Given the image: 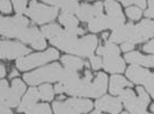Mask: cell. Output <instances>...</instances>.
<instances>
[{"label":"cell","mask_w":154,"mask_h":114,"mask_svg":"<svg viewBox=\"0 0 154 114\" xmlns=\"http://www.w3.org/2000/svg\"><path fill=\"white\" fill-rule=\"evenodd\" d=\"M50 43L59 49L79 56H91L97 47L98 39L96 36L88 35L78 39L75 36L69 35L63 30L59 36L50 40Z\"/></svg>","instance_id":"cell-1"},{"label":"cell","mask_w":154,"mask_h":114,"mask_svg":"<svg viewBox=\"0 0 154 114\" xmlns=\"http://www.w3.org/2000/svg\"><path fill=\"white\" fill-rule=\"evenodd\" d=\"M78 77L79 75L77 74V72L63 69L59 63H52L23 75V79L26 80V83L31 86L39 85L41 83H51V81L62 83L69 79L78 78Z\"/></svg>","instance_id":"cell-2"},{"label":"cell","mask_w":154,"mask_h":114,"mask_svg":"<svg viewBox=\"0 0 154 114\" xmlns=\"http://www.w3.org/2000/svg\"><path fill=\"white\" fill-rule=\"evenodd\" d=\"M91 87V71L85 72L84 78H73L69 80L62 81L54 87L55 93H65L73 96L89 97Z\"/></svg>","instance_id":"cell-3"},{"label":"cell","mask_w":154,"mask_h":114,"mask_svg":"<svg viewBox=\"0 0 154 114\" xmlns=\"http://www.w3.org/2000/svg\"><path fill=\"white\" fill-rule=\"evenodd\" d=\"M29 21L20 15L15 17H1L0 16V34L5 37L19 38L28 28Z\"/></svg>","instance_id":"cell-4"},{"label":"cell","mask_w":154,"mask_h":114,"mask_svg":"<svg viewBox=\"0 0 154 114\" xmlns=\"http://www.w3.org/2000/svg\"><path fill=\"white\" fill-rule=\"evenodd\" d=\"M57 58H59V52L54 49H49L43 53H36L27 57H20L16 61V67L20 71H28Z\"/></svg>","instance_id":"cell-5"},{"label":"cell","mask_w":154,"mask_h":114,"mask_svg":"<svg viewBox=\"0 0 154 114\" xmlns=\"http://www.w3.org/2000/svg\"><path fill=\"white\" fill-rule=\"evenodd\" d=\"M93 103L88 99L70 98L65 103L54 101L52 105L54 114H83L93 109Z\"/></svg>","instance_id":"cell-6"},{"label":"cell","mask_w":154,"mask_h":114,"mask_svg":"<svg viewBox=\"0 0 154 114\" xmlns=\"http://www.w3.org/2000/svg\"><path fill=\"white\" fill-rule=\"evenodd\" d=\"M26 13L34 22L47 23L55 19L57 15V9L54 7H47L36 2L35 0H32Z\"/></svg>","instance_id":"cell-7"},{"label":"cell","mask_w":154,"mask_h":114,"mask_svg":"<svg viewBox=\"0 0 154 114\" xmlns=\"http://www.w3.org/2000/svg\"><path fill=\"white\" fill-rule=\"evenodd\" d=\"M30 53V49L19 42L0 41V57L5 59H14L23 57Z\"/></svg>","instance_id":"cell-8"},{"label":"cell","mask_w":154,"mask_h":114,"mask_svg":"<svg viewBox=\"0 0 154 114\" xmlns=\"http://www.w3.org/2000/svg\"><path fill=\"white\" fill-rule=\"evenodd\" d=\"M104 7L107 13L106 17L109 19V29L117 30L122 27L125 23V17H123L120 5L114 0H106L104 2Z\"/></svg>","instance_id":"cell-9"},{"label":"cell","mask_w":154,"mask_h":114,"mask_svg":"<svg viewBox=\"0 0 154 114\" xmlns=\"http://www.w3.org/2000/svg\"><path fill=\"white\" fill-rule=\"evenodd\" d=\"M120 101L125 104V108L131 112L132 114H145L146 113V108L145 106L139 98L135 95L132 90H123L120 94Z\"/></svg>","instance_id":"cell-10"},{"label":"cell","mask_w":154,"mask_h":114,"mask_svg":"<svg viewBox=\"0 0 154 114\" xmlns=\"http://www.w3.org/2000/svg\"><path fill=\"white\" fill-rule=\"evenodd\" d=\"M26 91V85L18 78L13 79L11 88H9V91L7 93V96L5 101L1 105H5L9 108L17 107L20 101V97Z\"/></svg>","instance_id":"cell-11"},{"label":"cell","mask_w":154,"mask_h":114,"mask_svg":"<svg viewBox=\"0 0 154 114\" xmlns=\"http://www.w3.org/2000/svg\"><path fill=\"white\" fill-rule=\"evenodd\" d=\"M18 39L26 43H29L33 49L43 50L46 48V41L43 33L39 32L38 29H36L35 27L27 28Z\"/></svg>","instance_id":"cell-12"},{"label":"cell","mask_w":154,"mask_h":114,"mask_svg":"<svg viewBox=\"0 0 154 114\" xmlns=\"http://www.w3.org/2000/svg\"><path fill=\"white\" fill-rule=\"evenodd\" d=\"M154 36V21L145 19L135 27L131 41L135 43L143 42Z\"/></svg>","instance_id":"cell-13"},{"label":"cell","mask_w":154,"mask_h":114,"mask_svg":"<svg viewBox=\"0 0 154 114\" xmlns=\"http://www.w3.org/2000/svg\"><path fill=\"white\" fill-rule=\"evenodd\" d=\"M102 11H103V4L101 2H97L94 5L84 3V4L80 5L79 10L75 14L78 15L80 20L84 21V22H91L95 18L102 15Z\"/></svg>","instance_id":"cell-14"},{"label":"cell","mask_w":154,"mask_h":114,"mask_svg":"<svg viewBox=\"0 0 154 114\" xmlns=\"http://www.w3.org/2000/svg\"><path fill=\"white\" fill-rule=\"evenodd\" d=\"M96 108L100 111H106L112 114H118L121 111L120 98H115L112 96H103L98 99L96 103Z\"/></svg>","instance_id":"cell-15"},{"label":"cell","mask_w":154,"mask_h":114,"mask_svg":"<svg viewBox=\"0 0 154 114\" xmlns=\"http://www.w3.org/2000/svg\"><path fill=\"white\" fill-rule=\"evenodd\" d=\"M134 30L135 27L131 23L125 25L120 27L119 29L115 30L113 34L109 37V41L113 43H119V42H125V41H131L132 37H133Z\"/></svg>","instance_id":"cell-16"},{"label":"cell","mask_w":154,"mask_h":114,"mask_svg":"<svg viewBox=\"0 0 154 114\" xmlns=\"http://www.w3.org/2000/svg\"><path fill=\"white\" fill-rule=\"evenodd\" d=\"M103 68L109 73H122L125 71V61L119 55H106L103 60Z\"/></svg>","instance_id":"cell-17"},{"label":"cell","mask_w":154,"mask_h":114,"mask_svg":"<svg viewBox=\"0 0 154 114\" xmlns=\"http://www.w3.org/2000/svg\"><path fill=\"white\" fill-rule=\"evenodd\" d=\"M107 87V76L104 73H98L95 80L91 83V96L89 97H100L106 91Z\"/></svg>","instance_id":"cell-18"},{"label":"cell","mask_w":154,"mask_h":114,"mask_svg":"<svg viewBox=\"0 0 154 114\" xmlns=\"http://www.w3.org/2000/svg\"><path fill=\"white\" fill-rule=\"evenodd\" d=\"M125 60L132 65L154 67V56H145L139 52H130L125 54Z\"/></svg>","instance_id":"cell-19"},{"label":"cell","mask_w":154,"mask_h":114,"mask_svg":"<svg viewBox=\"0 0 154 114\" xmlns=\"http://www.w3.org/2000/svg\"><path fill=\"white\" fill-rule=\"evenodd\" d=\"M150 74L151 73L148 70L141 69V68L136 67V66H132L127 70V76L129 77V79L136 83H143V85Z\"/></svg>","instance_id":"cell-20"},{"label":"cell","mask_w":154,"mask_h":114,"mask_svg":"<svg viewBox=\"0 0 154 114\" xmlns=\"http://www.w3.org/2000/svg\"><path fill=\"white\" fill-rule=\"evenodd\" d=\"M38 99H39L38 90L35 89V88H30L29 91L27 92V94L23 97V101L19 104L17 110H18V112H26L30 107L35 105Z\"/></svg>","instance_id":"cell-21"},{"label":"cell","mask_w":154,"mask_h":114,"mask_svg":"<svg viewBox=\"0 0 154 114\" xmlns=\"http://www.w3.org/2000/svg\"><path fill=\"white\" fill-rule=\"evenodd\" d=\"M133 83H129L125 77L121 75H114L111 78V85H109V91L114 95H118L123 91L125 87H132Z\"/></svg>","instance_id":"cell-22"},{"label":"cell","mask_w":154,"mask_h":114,"mask_svg":"<svg viewBox=\"0 0 154 114\" xmlns=\"http://www.w3.org/2000/svg\"><path fill=\"white\" fill-rule=\"evenodd\" d=\"M62 63L65 66V69L70 70V71L77 72L82 70V68L85 66L82 59L78 58V57H73V56H69V55H65L62 57Z\"/></svg>","instance_id":"cell-23"},{"label":"cell","mask_w":154,"mask_h":114,"mask_svg":"<svg viewBox=\"0 0 154 114\" xmlns=\"http://www.w3.org/2000/svg\"><path fill=\"white\" fill-rule=\"evenodd\" d=\"M88 29L91 30V32H99L102 31V30H106L109 29V19H107L106 16H99V17L95 18L94 20H91V22L88 23Z\"/></svg>","instance_id":"cell-24"},{"label":"cell","mask_w":154,"mask_h":114,"mask_svg":"<svg viewBox=\"0 0 154 114\" xmlns=\"http://www.w3.org/2000/svg\"><path fill=\"white\" fill-rule=\"evenodd\" d=\"M97 53L99 55H119L120 53V49L115 45V43L111 42V41H106L104 45H101L97 49Z\"/></svg>","instance_id":"cell-25"},{"label":"cell","mask_w":154,"mask_h":114,"mask_svg":"<svg viewBox=\"0 0 154 114\" xmlns=\"http://www.w3.org/2000/svg\"><path fill=\"white\" fill-rule=\"evenodd\" d=\"M57 7H60L65 13L75 14L79 10V4L75 0H57Z\"/></svg>","instance_id":"cell-26"},{"label":"cell","mask_w":154,"mask_h":114,"mask_svg":"<svg viewBox=\"0 0 154 114\" xmlns=\"http://www.w3.org/2000/svg\"><path fill=\"white\" fill-rule=\"evenodd\" d=\"M63 32V30L61 29V27L57 25H44L42 28V33H43L44 37L48 38L49 40L55 38L57 36H59L60 34Z\"/></svg>","instance_id":"cell-27"},{"label":"cell","mask_w":154,"mask_h":114,"mask_svg":"<svg viewBox=\"0 0 154 114\" xmlns=\"http://www.w3.org/2000/svg\"><path fill=\"white\" fill-rule=\"evenodd\" d=\"M59 21L62 25H64V27L66 28V29H71V28L78 27V19L72 14L63 12V13L60 15Z\"/></svg>","instance_id":"cell-28"},{"label":"cell","mask_w":154,"mask_h":114,"mask_svg":"<svg viewBox=\"0 0 154 114\" xmlns=\"http://www.w3.org/2000/svg\"><path fill=\"white\" fill-rule=\"evenodd\" d=\"M26 114H52L48 104H35L26 111Z\"/></svg>","instance_id":"cell-29"},{"label":"cell","mask_w":154,"mask_h":114,"mask_svg":"<svg viewBox=\"0 0 154 114\" xmlns=\"http://www.w3.org/2000/svg\"><path fill=\"white\" fill-rule=\"evenodd\" d=\"M38 93H39V98L44 99V101H51L53 98L54 90L52 89V87L50 85L46 83V85H43L39 87Z\"/></svg>","instance_id":"cell-30"},{"label":"cell","mask_w":154,"mask_h":114,"mask_svg":"<svg viewBox=\"0 0 154 114\" xmlns=\"http://www.w3.org/2000/svg\"><path fill=\"white\" fill-rule=\"evenodd\" d=\"M12 1L17 15H23L27 12V0H12Z\"/></svg>","instance_id":"cell-31"},{"label":"cell","mask_w":154,"mask_h":114,"mask_svg":"<svg viewBox=\"0 0 154 114\" xmlns=\"http://www.w3.org/2000/svg\"><path fill=\"white\" fill-rule=\"evenodd\" d=\"M125 13H127L128 17H129L131 20H138L139 18L141 17V10L136 7H128V9L125 10Z\"/></svg>","instance_id":"cell-32"},{"label":"cell","mask_w":154,"mask_h":114,"mask_svg":"<svg viewBox=\"0 0 154 114\" xmlns=\"http://www.w3.org/2000/svg\"><path fill=\"white\" fill-rule=\"evenodd\" d=\"M9 91V85L7 80H0V104H3L7 93Z\"/></svg>","instance_id":"cell-33"},{"label":"cell","mask_w":154,"mask_h":114,"mask_svg":"<svg viewBox=\"0 0 154 114\" xmlns=\"http://www.w3.org/2000/svg\"><path fill=\"white\" fill-rule=\"evenodd\" d=\"M143 85H145L146 89L149 91V93L151 94L152 97L154 98V74H150Z\"/></svg>","instance_id":"cell-34"},{"label":"cell","mask_w":154,"mask_h":114,"mask_svg":"<svg viewBox=\"0 0 154 114\" xmlns=\"http://www.w3.org/2000/svg\"><path fill=\"white\" fill-rule=\"evenodd\" d=\"M137 92H138L139 101H140L145 106H148L150 99H149V95H148L147 92L145 91V89H143V88H141V87H138V88H137Z\"/></svg>","instance_id":"cell-35"},{"label":"cell","mask_w":154,"mask_h":114,"mask_svg":"<svg viewBox=\"0 0 154 114\" xmlns=\"http://www.w3.org/2000/svg\"><path fill=\"white\" fill-rule=\"evenodd\" d=\"M121 2L125 5V7H129L130 4H136L137 7H146V0H121Z\"/></svg>","instance_id":"cell-36"},{"label":"cell","mask_w":154,"mask_h":114,"mask_svg":"<svg viewBox=\"0 0 154 114\" xmlns=\"http://www.w3.org/2000/svg\"><path fill=\"white\" fill-rule=\"evenodd\" d=\"M0 11L5 14H10L12 12V7L10 0H0Z\"/></svg>","instance_id":"cell-37"},{"label":"cell","mask_w":154,"mask_h":114,"mask_svg":"<svg viewBox=\"0 0 154 114\" xmlns=\"http://www.w3.org/2000/svg\"><path fill=\"white\" fill-rule=\"evenodd\" d=\"M91 65L93 70H99L102 68V59L100 58L99 56H93L91 58Z\"/></svg>","instance_id":"cell-38"},{"label":"cell","mask_w":154,"mask_h":114,"mask_svg":"<svg viewBox=\"0 0 154 114\" xmlns=\"http://www.w3.org/2000/svg\"><path fill=\"white\" fill-rule=\"evenodd\" d=\"M146 16L154 18V0H149V9L146 11Z\"/></svg>","instance_id":"cell-39"},{"label":"cell","mask_w":154,"mask_h":114,"mask_svg":"<svg viewBox=\"0 0 154 114\" xmlns=\"http://www.w3.org/2000/svg\"><path fill=\"white\" fill-rule=\"evenodd\" d=\"M143 51L147 52V53L154 54V39L143 45Z\"/></svg>","instance_id":"cell-40"},{"label":"cell","mask_w":154,"mask_h":114,"mask_svg":"<svg viewBox=\"0 0 154 114\" xmlns=\"http://www.w3.org/2000/svg\"><path fill=\"white\" fill-rule=\"evenodd\" d=\"M133 48H134V43L132 42V41H125V42H123L122 45H121V50H122L123 52L131 51Z\"/></svg>","instance_id":"cell-41"},{"label":"cell","mask_w":154,"mask_h":114,"mask_svg":"<svg viewBox=\"0 0 154 114\" xmlns=\"http://www.w3.org/2000/svg\"><path fill=\"white\" fill-rule=\"evenodd\" d=\"M0 114H13L11 109L5 105H0Z\"/></svg>","instance_id":"cell-42"},{"label":"cell","mask_w":154,"mask_h":114,"mask_svg":"<svg viewBox=\"0 0 154 114\" xmlns=\"http://www.w3.org/2000/svg\"><path fill=\"white\" fill-rule=\"evenodd\" d=\"M5 68L3 67V65L0 63V78L5 77Z\"/></svg>","instance_id":"cell-43"},{"label":"cell","mask_w":154,"mask_h":114,"mask_svg":"<svg viewBox=\"0 0 154 114\" xmlns=\"http://www.w3.org/2000/svg\"><path fill=\"white\" fill-rule=\"evenodd\" d=\"M43 1L46 3H49V4H55L57 5V0H43Z\"/></svg>","instance_id":"cell-44"},{"label":"cell","mask_w":154,"mask_h":114,"mask_svg":"<svg viewBox=\"0 0 154 114\" xmlns=\"http://www.w3.org/2000/svg\"><path fill=\"white\" fill-rule=\"evenodd\" d=\"M16 76H18V72L16 71V70H13L10 74V78H13V77H16Z\"/></svg>","instance_id":"cell-45"},{"label":"cell","mask_w":154,"mask_h":114,"mask_svg":"<svg viewBox=\"0 0 154 114\" xmlns=\"http://www.w3.org/2000/svg\"><path fill=\"white\" fill-rule=\"evenodd\" d=\"M107 37H109V34H107V33H104V34H103V35H102V38H103L104 40H106Z\"/></svg>","instance_id":"cell-46"},{"label":"cell","mask_w":154,"mask_h":114,"mask_svg":"<svg viewBox=\"0 0 154 114\" xmlns=\"http://www.w3.org/2000/svg\"><path fill=\"white\" fill-rule=\"evenodd\" d=\"M91 114H103V113H101V112H99V111H95V112H91Z\"/></svg>","instance_id":"cell-47"},{"label":"cell","mask_w":154,"mask_h":114,"mask_svg":"<svg viewBox=\"0 0 154 114\" xmlns=\"http://www.w3.org/2000/svg\"><path fill=\"white\" fill-rule=\"evenodd\" d=\"M151 110H152V111H153V112H154V104H153V105H152V106H151Z\"/></svg>","instance_id":"cell-48"},{"label":"cell","mask_w":154,"mask_h":114,"mask_svg":"<svg viewBox=\"0 0 154 114\" xmlns=\"http://www.w3.org/2000/svg\"><path fill=\"white\" fill-rule=\"evenodd\" d=\"M121 114H129V113H127V112H123V113H121Z\"/></svg>","instance_id":"cell-49"},{"label":"cell","mask_w":154,"mask_h":114,"mask_svg":"<svg viewBox=\"0 0 154 114\" xmlns=\"http://www.w3.org/2000/svg\"><path fill=\"white\" fill-rule=\"evenodd\" d=\"M75 1H79V0H75Z\"/></svg>","instance_id":"cell-50"}]
</instances>
